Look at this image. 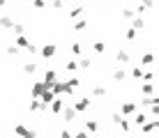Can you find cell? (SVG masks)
Masks as SVG:
<instances>
[{
  "mask_svg": "<svg viewBox=\"0 0 159 138\" xmlns=\"http://www.w3.org/2000/svg\"><path fill=\"white\" fill-rule=\"evenodd\" d=\"M14 134L19 138H37V131L35 129H28L25 124H16L14 127Z\"/></svg>",
  "mask_w": 159,
  "mask_h": 138,
  "instance_id": "1",
  "label": "cell"
},
{
  "mask_svg": "<svg viewBox=\"0 0 159 138\" xmlns=\"http://www.w3.org/2000/svg\"><path fill=\"white\" fill-rule=\"evenodd\" d=\"M56 81H58V71L56 69H46L44 71V85H46V90H51Z\"/></svg>",
  "mask_w": 159,
  "mask_h": 138,
  "instance_id": "2",
  "label": "cell"
},
{
  "mask_svg": "<svg viewBox=\"0 0 159 138\" xmlns=\"http://www.w3.org/2000/svg\"><path fill=\"white\" fill-rule=\"evenodd\" d=\"M136 104L134 101H122V106H120V115H122V118H127V115H134L136 113Z\"/></svg>",
  "mask_w": 159,
  "mask_h": 138,
  "instance_id": "3",
  "label": "cell"
},
{
  "mask_svg": "<svg viewBox=\"0 0 159 138\" xmlns=\"http://www.w3.org/2000/svg\"><path fill=\"white\" fill-rule=\"evenodd\" d=\"M65 104H67V101H65V99L56 97V99H53V101H51V113H53V115H60V113H62V110H65Z\"/></svg>",
  "mask_w": 159,
  "mask_h": 138,
  "instance_id": "4",
  "label": "cell"
},
{
  "mask_svg": "<svg viewBox=\"0 0 159 138\" xmlns=\"http://www.w3.org/2000/svg\"><path fill=\"white\" fill-rule=\"evenodd\" d=\"M88 108H90V99L88 97H81V99L74 101V110L76 113H83V110H88Z\"/></svg>",
  "mask_w": 159,
  "mask_h": 138,
  "instance_id": "5",
  "label": "cell"
},
{
  "mask_svg": "<svg viewBox=\"0 0 159 138\" xmlns=\"http://www.w3.org/2000/svg\"><path fill=\"white\" fill-rule=\"evenodd\" d=\"M44 92H46V85H44V81L39 83H32V99H39Z\"/></svg>",
  "mask_w": 159,
  "mask_h": 138,
  "instance_id": "6",
  "label": "cell"
},
{
  "mask_svg": "<svg viewBox=\"0 0 159 138\" xmlns=\"http://www.w3.org/2000/svg\"><path fill=\"white\" fill-rule=\"evenodd\" d=\"M56 51H58V46H56V44H46V46H42V58H53V55H56Z\"/></svg>",
  "mask_w": 159,
  "mask_h": 138,
  "instance_id": "7",
  "label": "cell"
},
{
  "mask_svg": "<svg viewBox=\"0 0 159 138\" xmlns=\"http://www.w3.org/2000/svg\"><path fill=\"white\" fill-rule=\"evenodd\" d=\"M62 118H65V122H72V120L76 118V110H74V106H69V104H65V110H62Z\"/></svg>",
  "mask_w": 159,
  "mask_h": 138,
  "instance_id": "8",
  "label": "cell"
},
{
  "mask_svg": "<svg viewBox=\"0 0 159 138\" xmlns=\"http://www.w3.org/2000/svg\"><path fill=\"white\" fill-rule=\"evenodd\" d=\"M46 108L48 106H44L39 99H32V101H30V113H42V110H46Z\"/></svg>",
  "mask_w": 159,
  "mask_h": 138,
  "instance_id": "9",
  "label": "cell"
},
{
  "mask_svg": "<svg viewBox=\"0 0 159 138\" xmlns=\"http://www.w3.org/2000/svg\"><path fill=\"white\" fill-rule=\"evenodd\" d=\"M125 78H127V69H125V67H118L116 71H113V81H116V83H122Z\"/></svg>",
  "mask_w": 159,
  "mask_h": 138,
  "instance_id": "10",
  "label": "cell"
},
{
  "mask_svg": "<svg viewBox=\"0 0 159 138\" xmlns=\"http://www.w3.org/2000/svg\"><path fill=\"white\" fill-rule=\"evenodd\" d=\"M85 131H88V134L99 131V122H97V120H85Z\"/></svg>",
  "mask_w": 159,
  "mask_h": 138,
  "instance_id": "11",
  "label": "cell"
},
{
  "mask_svg": "<svg viewBox=\"0 0 159 138\" xmlns=\"http://www.w3.org/2000/svg\"><path fill=\"white\" fill-rule=\"evenodd\" d=\"M53 99H56V95H53L51 90H46V92H44V95L39 97V101L44 104V106H51V101H53Z\"/></svg>",
  "mask_w": 159,
  "mask_h": 138,
  "instance_id": "12",
  "label": "cell"
},
{
  "mask_svg": "<svg viewBox=\"0 0 159 138\" xmlns=\"http://www.w3.org/2000/svg\"><path fill=\"white\" fill-rule=\"evenodd\" d=\"M131 21H134V23H131V28H134L136 32H139V30H143V28H145V21H143V16H134Z\"/></svg>",
  "mask_w": 159,
  "mask_h": 138,
  "instance_id": "13",
  "label": "cell"
},
{
  "mask_svg": "<svg viewBox=\"0 0 159 138\" xmlns=\"http://www.w3.org/2000/svg\"><path fill=\"white\" fill-rule=\"evenodd\" d=\"M14 46H23V48H28V46H30V42H28V37H25V35H16Z\"/></svg>",
  "mask_w": 159,
  "mask_h": 138,
  "instance_id": "14",
  "label": "cell"
},
{
  "mask_svg": "<svg viewBox=\"0 0 159 138\" xmlns=\"http://www.w3.org/2000/svg\"><path fill=\"white\" fill-rule=\"evenodd\" d=\"M145 122H148V115H145V113H139V110H136V113H134V124L143 127Z\"/></svg>",
  "mask_w": 159,
  "mask_h": 138,
  "instance_id": "15",
  "label": "cell"
},
{
  "mask_svg": "<svg viewBox=\"0 0 159 138\" xmlns=\"http://www.w3.org/2000/svg\"><path fill=\"white\" fill-rule=\"evenodd\" d=\"M83 9H85V7H81V5H76L74 9H69V19H81V16H83Z\"/></svg>",
  "mask_w": 159,
  "mask_h": 138,
  "instance_id": "16",
  "label": "cell"
},
{
  "mask_svg": "<svg viewBox=\"0 0 159 138\" xmlns=\"http://www.w3.org/2000/svg\"><path fill=\"white\" fill-rule=\"evenodd\" d=\"M116 60H118V62H129L131 58H129V53L125 51V48H120V51L116 53Z\"/></svg>",
  "mask_w": 159,
  "mask_h": 138,
  "instance_id": "17",
  "label": "cell"
},
{
  "mask_svg": "<svg viewBox=\"0 0 159 138\" xmlns=\"http://www.w3.org/2000/svg\"><path fill=\"white\" fill-rule=\"evenodd\" d=\"M69 51H72L74 55H83V44H81V42H74L72 46H69Z\"/></svg>",
  "mask_w": 159,
  "mask_h": 138,
  "instance_id": "18",
  "label": "cell"
},
{
  "mask_svg": "<svg viewBox=\"0 0 159 138\" xmlns=\"http://www.w3.org/2000/svg\"><path fill=\"white\" fill-rule=\"evenodd\" d=\"M85 28H88V21L85 19H76V23H74V30L76 32H83Z\"/></svg>",
  "mask_w": 159,
  "mask_h": 138,
  "instance_id": "19",
  "label": "cell"
},
{
  "mask_svg": "<svg viewBox=\"0 0 159 138\" xmlns=\"http://www.w3.org/2000/svg\"><path fill=\"white\" fill-rule=\"evenodd\" d=\"M0 25L2 28H14V19L12 16H0Z\"/></svg>",
  "mask_w": 159,
  "mask_h": 138,
  "instance_id": "20",
  "label": "cell"
},
{
  "mask_svg": "<svg viewBox=\"0 0 159 138\" xmlns=\"http://www.w3.org/2000/svg\"><path fill=\"white\" fill-rule=\"evenodd\" d=\"M92 48H95V53H99V55L106 53V44H104V42H95V44H92Z\"/></svg>",
  "mask_w": 159,
  "mask_h": 138,
  "instance_id": "21",
  "label": "cell"
},
{
  "mask_svg": "<svg viewBox=\"0 0 159 138\" xmlns=\"http://www.w3.org/2000/svg\"><path fill=\"white\" fill-rule=\"evenodd\" d=\"M37 71V65L35 62H25L23 65V74H35Z\"/></svg>",
  "mask_w": 159,
  "mask_h": 138,
  "instance_id": "22",
  "label": "cell"
},
{
  "mask_svg": "<svg viewBox=\"0 0 159 138\" xmlns=\"http://www.w3.org/2000/svg\"><path fill=\"white\" fill-rule=\"evenodd\" d=\"M92 95H95V97H104V95H106V87H104V85H95V87H92Z\"/></svg>",
  "mask_w": 159,
  "mask_h": 138,
  "instance_id": "23",
  "label": "cell"
},
{
  "mask_svg": "<svg viewBox=\"0 0 159 138\" xmlns=\"http://www.w3.org/2000/svg\"><path fill=\"white\" fill-rule=\"evenodd\" d=\"M125 39H127V42L136 39V30H134V28H127V30H125Z\"/></svg>",
  "mask_w": 159,
  "mask_h": 138,
  "instance_id": "24",
  "label": "cell"
},
{
  "mask_svg": "<svg viewBox=\"0 0 159 138\" xmlns=\"http://www.w3.org/2000/svg\"><path fill=\"white\" fill-rule=\"evenodd\" d=\"M152 92H155V85H152V83H143V95L152 97Z\"/></svg>",
  "mask_w": 159,
  "mask_h": 138,
  "instance_id": "25",
  "label": "cell"
},
{
  "mask_svg": "<svg viewBox=\"0 0 159 138\" xmlns=\"http://www.w3.org/2000/svg\"><path fill=\"white\" fill-rule=\"evenodd\" d=\"M90 65H92V60H90V58H81V60H79V67H81V69H85V71L90 69Z\"/></svg>",
  "mask_w": 159,
  "mask_h": 138,
  "instance_id": "26",
  "label": "cell"
},
{
  "mask_svg": "<svg viewBox=\"0 0 159 138\" xmlns=\"http://www.w3.org/2000/svg\"><path fill=\"white\" fill-rule=\"evenodd\" d=\"M65 69L67 71H76L79 69V62H76V60H67V62H65Z\"/></svg>",
  "mask_w": 159,
  "mask_h": 138,
  "instance_id": "27",
  "label": "cell"
},
{
  "mask_svg": "<svg viewBox=\"0 0 159 138\" xmlns=\"http://www.w3.org/2000/svg\"><path fill=\"white\" fill-rule=\"evenodd\" d=\"M152 62H155V55L152 53H145L143 58H141V65H152Z\"/></svg>",
  "mask_w": 159,
  "mask_h": 138,
  "instance_id": "28",
  "label": "cell"
},
{
  "mask_svg": "<svg viewBox=\"0 0 159 138\" xmlns=\"http://www.w3.org/2000/svg\"><path fill=\"white\" fill-rule=\"evenodd\" d=\"M141 129H143V134H152V131H155V124H152V120H148V122L141 127Z\"/></svg>",
  "mask_w": 159,
  "mask_h": 138,
  "instance_id": "29",
  "label": "cell"
},
{
  "mask_svg": "<svg viewBox=\"0 0 159 138\" xmlns=\"http://www.w3.org/2000/svg\"><path fill=\"white\" fill-rule=\"evenodd\" d=\"M131 76H134V78H143V67H139V65H136V67L131 69Z\"/></svg>",
  "mask_w": 159,
  "mask_h": 138,
  "instance_id": "30",
  "label": "cell"
},
{
  "mask_svg": "<svg viewBox=\"0 0 159 138\" xmlns=\"http://www.w3.org/2000/svg\"><path fill=\"white\" fill-rule=\"evenodd\" d=\"M122 16H125V19H134V16H136V14H134V9H129V7H125V9H122Z\"/></svg>",
  "mask_w": 159,
  "mask_h": 138,
  "instance_id": "31",
  "label": "cell"
},
{
  "mask_svg": "<svg viewBox=\"0 0 159 138\" xmlns=\"http://www.w3.org/2000/svg\"><path fill=\"white\" fill-rule=\"evenodd\" d=\"M14 32H16V35H23V32H25V25H23V23H14Z\"/></svg>",
  "mask_w": 159,
  "mask_h": 138,
  "instance_id": "32",
  "label": "cell"
},
{
  "mask_svg": "<svg viewBox=\"0 0 159 138\" xmlns=\"http://www.w3.org/2000/svg\"><path fill=\"white\" fill-rule=\"evenodd\" d=\"M5 53H7V55H19V46H14V44H12V46H7V51H5Z\"/></svg>",
  "mask_w": 159,
  "mask_h": 138,
  "instance_id": "33",
  "label": "cell"
},
{
  "mask_svg": "<svg viewBox=\"0 0 159 138\" xmlns=\"http://www.w3.org/2000/svg\"><path fill=\"white\" fill-rule=\"evenodd\" d=\"M139 5H141V7H143V9H150L152 5H155V0H141Z\"/></svg>",
  "mask_w": 159,
  "mask_h": 138,
  "instance_id": "34",
  "label": "cell"
},
{
  "mask_svg": "<svg viewBox=\"0 0 159 138\" xmlns=\"http://www.w3.org/2000/svg\"><path fill=\"white\" fill-rule=\"evenodd\" d=\"M62 5H65V0H51V7L53 9H62Z\"/></svg>",
  "mask_w": 159,
  "mask_h": 138,
  "instance_id": "35",
  "label": "cell"
},
{
  "mask_svg": "<svg viewBox=\"0 0 159 138\" xmlns=\"http://www.w3.org/2000/svg\"><path fill=\"white\" fill-rule=\"evenodd\" d=\"M118 127H120V129H122V131H125V134H127V131H129V129H131V124H129V122H127V120H122V122H120V124H118Z\"/></svg>",
  "mask_w": 159,
  "mask_h": 138,
  "instance_id": "36",
  "label": "cell"
},
{
  "mask_svg": "<svg viewBox=\"0 0 159 138\" xmlns=\"http://www.w3.org/2000/svg\"><path fill=\"white\" fill-rule=\"evenodd\" d=\"M32 7H37V9H44V7H46V2H44V0H32Z\"/></svg>",
  "mask_w": 159,
  "mask_h": 138,
  "instance_id": "37",
  "label": "cell"
},
{
  "mask_svg": "<svg viewBox=\"0 0 159 138\" xmlns=\"http://www.w3.org/2000/svg\"><path fill=\"white\" fill-rule=\"evenodd\" d=\"M111 120H113V122H116V124H120V122H122L125 118H122V115H120V113H113V115H111Z\"/></svg>",
  "mask_w": 159,
  "mask_h": 138,
  "instance_id": "38",
  "label": "cell"
},
{
  "mask_svg": "<svg viewBox=\"0 0 159 138\" xmlns=\"http://www.w3.org/2000/svg\"><path fill=\"white\" fill-rule=\"evenodd\" d=\"M60 138H74V134L69 129H62V131H60Z\"/></svg>",
  "mask_w": 159,
  "mask_h": 138,
  "instance_id": "39",
  "label": "cell"
},
{
  "mask_svg": "<svg viewBox=\"0 0 159 138\" xmlns=\"http://www.w3.org/2000/svg\"><path fill=\"white\" fill-rule=\"evenodd\" d=\"M67 83H69V85H72V87H74V90H76V87H79V85H81V81H79V78H72V81H67Z\"/></svg>",
  "mask_w": 159,
  "mask_h": 138,
  "instance_id": "40",
  "label": "cell"
},
{
  "mask_svg": "<svg viewBox=\"0 0 159 138\" xmlns=\"http://www.w3.org/2000/svg\"><path fill=\"white\" fill-rule=\"evenodd\" d=\"M143 78L145 81H152V78H155V74H152V71H143Z\"/></svg>",
  "mask_w": 159,
  "mask_h": 138,
  "instance_id": "41",
  "label": "cell"
},
{
  "mask_svg": "<svg viewBox=\"0 0 159 138\" xmlns=\"http://www.w3.org/2000/svg\"><path fill=\"white\" fill-rule=\"evenodd\" d=\"M25 51H28V53H37V51H39V48H37V46H35V44H32V42H30V46H28V48H25Z\"/></svg>",
  "mask_w": 159,
  "mask_h": 138,
  "instance_id": "42",
  "label": "cell"
},
{
  "mask_svg": "<svg viewBox=\"0 0 159 138\" xmlns=\"http://www.w3.org/2000/svg\"><path fill=\"white\" fill-rule=\"evenodd\" d=\"M152 115H155V118H159V104H157V106H152Z\"/></svg>",
  "mask_w": 159,
  "mask_h": 138,
  "instance_id": "43",
  "label": "cell"
},
{
  "mask_svg": "<svg viewBox=\"0 0 159 138\" xmlns=\"http://www.w3.org/2000/svg\"><path fill=\"white\" fill-rule=\"evenodd\" d=\"M74 138H88V131H79V134H76Z\"/></svg>",
  "mask_w": 159,
  "mask_h": 138,
  "instance_id": "44",
  "label": "cell"
},
{
  "mask_svg": "<svg viewBox=\"0 0 159 138\" xmlns=\"http://www.w3.org/2000/svg\"><path fill=\"white\" fill-rule=\"evenodd\" d=\"M152 124H155V129H159V118H157V120H152Z\"/></svg>",
  "mask_w": 159,
  "mask_h": 138,
  "instance_id": "45",
  "label": "cell"
},
{
  "mask_svg": "<svg viewBox=\"0 0 159 138\" xmlns=\"http://www.w3.org/2000/svg\"><path fill=\"white\" fill-rule=\"evenodd\" d=\"M2 5H7V0H0V7H2Z\"/></svg>",
  "mask_w": 159,
  "mask_h": 138,
  "instance_id": "46",
  "label": "cell"
},
{
  "mask_svg": "<svg viewBox=\"0 0 159 138\" xmlns=\"http://www.w3.org/2000/svg\"><path fill=\"white\" fill-rule=\"evenodd\" d=\"M120 138H125V136H120Z\"/></svg>",
  "mask_w": 159,
  "mask_h": 138,
  "instance_id": "47",
  "label": "cell"
},
{
  "mask_svg": "<svg viewBox=\"0 0 159 138\" xmlns=\"http://www.w3.org/2000/svg\"><path fill=\"white\" fill-rule=\"evenodd\" d=\"M65 2H67V0H65Z\"/></svg>",
  "mask_w": 159,
  "mask_h": 138,
  "instance_id": "48",
  "label": "cell"
}]
</instances>
